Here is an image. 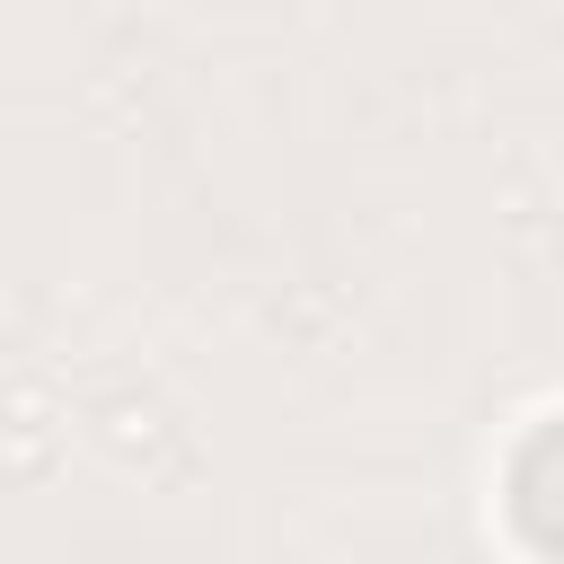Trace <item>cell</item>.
<instances>
[{"label": "cell", "instance_id": "cell-1", "mask_svg": "<svg viewBox=\"0 0 564 564\" xmlns=\"http://www.w3.org/2000/svg\"><path fill=\"white\" fill-rule=\"evenodd\" d=\"M511 520L546 555H564V414L520 441V458H511Z\"/></svg>", "mask_w": 564, "mask_h": 564}]
</instances>
